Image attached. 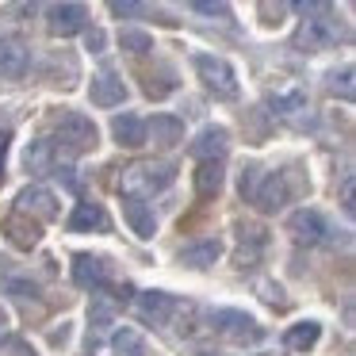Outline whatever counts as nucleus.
<instances>
[{
    "label": "nucleus",
    "mask_w": 356,
    "mask_h": 356,
    "mask_svg": "<svg viewBox=\"0 0 356 356\" xmlns=\"http://www.w3.org/2000/svg\"><path fill=\"white\" fill-rule=\"evenodd\" d=\"M177 180V165L172 161H134L123 169V177H119V192H123V200H146V195H157L165 192V188Z\"/></svg>",
    "instance_id": "nucleus-1"
},
{
    "label": "nucleus",
    "mask_w": 356,
    "mask_h": 356,
    "mask_svg": "<svg viewBox=\"0 0 356 356\" xmlns=\"http://www.w3.org/2000/svg\"><path fill=\"white\" fill-rule=\"evenodd\" d=\"M241 200L253 203L261 215H276L287 203L284 172H264V169H257V165H249V169L241 172Z\"/></svg>",
    "instance_id": "nucleus-2"
},
{
    "label": "nucleus",
    "mask_w": 356,
    "mask_h": 356,
    "mask_svg": "<svg viewBox=\"0 0 356 356\" xmlns=\"http://www.w3.org/2000/svg\"><path fill=\"white\" fill-rule=\"evenodd\" d=\"M50 127H54L58 138H50L58 146L62 142V149H70V154H88V149H96V142H100V131H96V123L88 115H81V111H58V115H50Z\"/></svg>",
    "instance_id": "nucleus-3"
},
{
    "label": "nucleus",
    "mask_w": 356,
    "mask_h": 356,
    "mask_svg": "<svg viewBox=\"0 0 356 356\" xmlns=\"http://www.w3.org/2000/svg\"><path fill=\"white\" fill-rule=\"evenodd\" d=\"M299 12H302V16H314V19H302L299 35H295V47L307 50V54H318V50L333 47V42L345 35L337 27V19H318V16L330 12V4H299Z\"/></svg>",
    "instance_id": "nucleus-4"
},
{
    "label": "nucleus",
    "mask_w": 356,
    "mask_h": 356,
    "mask_svg": "<svg viewBox=\"0 0 356 356\" xmlns=\"http://www.w3.org/2000/svg\"><path fill=\"white\" fill-rule=\"evenodd\" d=\"M192 70L211 96H218V100H234V96H238V73H234V65L226 62V58L192 54Z\"/></svg>",
    "instance_id": "nucleus-5"
},
{
    "label": "nucleus",
    "mask_w": 356,
    "mask_h": 356,
    "mask_svg": "<svg viewBox=\"0 0 356 356\" xmlns=\"http://www.w3.org/2000/svg\"><path fill=\"white\" fill-rule=\"evenodd\" d=\"M287 234H291V241H299V245H322V241H330V222H325L322 211L314 207H299L287 215Z\"/></svg>",
    "instance_id": "nucleus-6"
},
{
    "label": "nucleus",
    "mask_w": 356,
    "mask_h": 356,
    "mask_svg": "<svg viewBox=\"0 0 356 356\" xmlns=\"http://www.w3.org/2000/svg\"><path fill=\"white\" fill-rule=\"evenodd\" d=\"M211 325H215V333H222L226 341H234V345H257V341L264 337L261 325L249 314H241V310H215V314H211Z\"/></svg>",
    "instance_id": "nucleus-7"
},
{
    "label": "nucleus",
    "mask_w": 356,
    "mask_h": 356,
    "mask_svg": "<svg viewBox=\"0 0 356 356\" xmlns=\"http://www.w3.org/2000/svg\"><path fill=\"white\" fill-rule=\"evenodd\" d=\"M88 27V8L85 4H50L47 8V31L54 39H70V35Z\"/></svg>",
    "instance_id": "nucleus-8"
},
{
    "label": "nucleus",
    "mask_w": 356,
    "mask_h": 356,
    "mask_svg": "<svg viewBox=\"0 0 356 356\" xmlns=\"http://www.w3.org/2000/svg\"><path fill=\"white\" fill-rule=\"evenodd\" d=\"M0 234L8 238V245L24 249V253H31V249L42 241V226L35 222L31 215H24V211H12V215L0 222Z\"/></svg>",
    "instance_id": "nucleus-9"
},
{
    "label": "nucleus",
    "mask_w": 356,
    "mask_h": 356,
    "mask_svg": "<svg viewBox=\"0 0 356 356\" xmlns=\"http://www.w3.org/2000/svg\"><path fill=\"white\" fill-rule=\"evenodd\" d=\"M177 307H180V302L172 299L169 291H142L138 302H134L138 318H142V322H149V325H169L172 314H177Z\"/></svg>",
    "instance_id": "nucleus-10"
},
{
    "label": "nucleus",
    "mask_w": 356,
    "mask_h": 356,
    "mask_svg": "<svg viewBox=\"0 0 356 356\" xmlns=\"http://www.w3.org/2000/svg\"><path fill=\"white\" fill-rule=\"evenodd\" d=\"M73 284L85 291H104L108 287V261L92 253H77L73 257Z\"/></svg>",
    "instance_id": "nucleus-11"
},
{
    "label": "nucleus",
    "mask_w": 356,
    "mask_h": 356,
    "mask_svg": "<svg viewBox=\"0 0 356 356\" xmlns=\"http://www.w3.org/2000/svg\"><path fill=\"white\" fill-rule=\"evenodd\" d=\"M31 70V50L19 39H0V77L4 81H24Z\"/></svg>",
    "instance_id": "nucleus-12"
},
{
    "label": "nucleus",
    "mask_w": 356,
    "mask_h": 356,
    "mask_svg": "<svg viewBox=\"0 0 356 356\" xmlns=\"http://www.w3.org/2000/svg\"><path fill=\"white\" fill-rule=\"evenodd\" d=\"M226 149H230V131L226 127H203L195 134V142L188 146V154L200 157V161H222Z\"/></svg>",
    "instance_id": "nucleus-13"
},
{
    "label": "nucleus",
    "mask_w": 356,
    "mask_h": 356,
    "mask_svg": "<svg viewBox=\"0 0 356 356\" xmlns=\"http://www.w3.org/2000/svg\"><path fill=\"white\" fill-rule=\"evenodd\" d=\"M70 234H104L108 230V211L100 207L96 200H81L77 207H73V215H70Z\"/></svg>",
    "instance_id": "nucleus-14"
},
{
    "label": "nucleus",
    "mask_w": 356,
    "mask_h": 356,
    "mask_svg": "<svg viewBox=\"0 0 356 356\" xmlns=\"http://www.w3.org/2000/svg\"><path fill=\"white\" fill-rule=\"evenodd\" d=\"M24 165H27V172H31V177H47V172H54L58 165H62V154H58V146L50 138H39V142H31V146H27Z\"/></svg>",
    "instance_id": "nucleus-15"
},
{
    "label": "nucleus",
    "mask_w": 356,
    "mask_h": 356,
    "mask_svg": "<svg viewBox=\"0 0 356 356\" xmlns=\"http://www.w3.org/2000/svg\"><path fill=\"white\" fill-rule=\"evenodd\" d=\"M88 100H92L96 108H119V104L127 100V85L115 73H100V77H92V85H88Z\"/></svg>",
    "instance_id": "nucleus-16"
},
{
    "label": "nucleus",
    "mask_w": 356,
    "mask_h": 356,
    "mask_svg": "<svg viewBox=\"0 0 356 356\" xmlns=\"http://www.w3.org/2000/svg\"><path fill=\"white\" fill-rule=\"evenodd\" d=\"M16 203H19V211H24V215H39V218H58L62 215V207H58V195L54 192H47V188H24V192L16 195Z\"/></svg>",
    "instance_id": "nucleus-17"
},
{
    "label": "nucleus",
    "mask_w": 356,
    "mask_h": 356,
    "mask_svg": "<svg viewBox=\"0 0 356 356\" xmlns=\"http://www.w3.org/2000/svg\"><path fill=\"white\" fill-rule=\"evenodd\" d=\"M123 218H127V226L134 230V238H142V241H149L157 234L154 207H149L146 200H123Z\"/></svg>",
    "instance_id": "nucleus-18"
},
{
    "label": "nucleus",
    "mask_w": 356,
    "mask_h": 356,
    "mask_svg": "<svg viewBox=\"0 0 356 356\" xmlns=\"http://www.w3.org/2000/svg\"><path fill=\"white\" fill-rule=\"evenodd\" d=\"M111 138H115L119 146H127V149L146 146V119L131 115V111L115 115V119H111Z\"/></svg>",
    "instance_id": "nucleus-19"
},
{
    "label": "nucleus",
    "mask_w": 356,
    "mask_h": 356,
    "mask_svg": "<svg viewBox=\"0 0 356 356\" xmlns=\"http://www.w3.org/2000/svg\"><path fill=\"white\" fill-rule=\"evenodd\" d=\"M127 295H131V287H123V291H115V295L92 291V307H88V322H92V330H104V325H111V318L119 314V307L127 302Z\"/></svg>",
    "instance_id": "nucleus-20"
},
{
    "label": "nucleus",
    "mask_w": 356,
    "mask_h": 356,
    "mask_svg": "<svg viewBox=\"0 0 356 356\" xmlns=\"http://www.w3.org/2000/svg\"><path fill=\"white\" fill-rule=\"evenodd\" d=\"M146 138H154L157 146H180L184 142V123H180L177 115H154L146 123Z\"/></svg>",
    "instance_id": "nucleus-21"
},
{
    "label": "nucleus",
    "mask_w": 356,
    "mask_h": 356,
    "mask_svg": "<svg viewBox=\"0 0 356 356\" xmlns=\"http://www.w3.org/2000/svg\"><path fill=\"white\" fill-rule=\"evenodd\" d=\"M222 161H200V169H195V195L200 200H211V195L222 192Z\"/></svg>",
    "instance_id": "nucleus-22"
},
{
    "label": "nucleus",
    "mask_w": 356,
    "mask_h": 356,
    "mask_svg": "<svg viewBox=\"0 0 356 356\" xmlns=\"http://www.w3.org/2000/svg\"><path fill=\"white\" fill-rule=\"evenodd\" d=\"M268 108L276 115H295V111L307 108V92L299 85H287V88H272L268 92Z\"/></svg>",
    "instance_id": "nucleus-23"
},
{
    "label": "nucleus",
    "mask_w": 356,
    "mask_h": 356,
    "mask_svg": "<svg viewBox=\"0 0 356 356\" xmlns=\"http://www.w3.org/2000/svg\"><path fill=\"white\" fill-rule=\"evenodd\" d=\"M318 337H322V325H318L314 318H307V322H295L291 330L284 333V345L291 348V353H307V348L318 345Z\"/></svg>",
    "instance_id": "nucleus-24"
},
{
    "label": "nucleus",
    "mask_w": 356,
    "mask_h": 356,
    "mask_svg": "<svg viewBox=\"0 0 356 356\" xmlns=\"http://www.w3.org/2000/svg\"><path fill=\"white\" fill-rule=\"evenodd\" d=\"M218 253H222V245L215 238H207V241H195V245L180 249V264H188V268H207V264L218 261Z\"/></svg>",
    "instance_id": "nucleus-25"
},
{
    "label": "nucleus",
    "mask_w": 356,
    "mask_h": 356,
    "mask_svg": "<svg viewBox=\"0 0 356 356\" xmlns=\"http://www.w3.org/2000/svg\"><path fill=\"white\" fill-rule=\"evenodd\" d=\"M111 353L115 356H146V337L138 330H131V325H123V330L111 333Z\"/></svg>",
    "instance_id": "nucleus-26"
},
{
    "label": "nucleus",
    "mask_w": 356,
    "mask_h": 356,
    "mask_svg": "<svg viewBox=\"0 0 356 356\" xmlns=\"http://www.w3.org/2000/svg\"><path fill=\"white\" fill-rule=\"evenodd\" d=\"M119 47L131 50V54H149V50H154V39H149L146 31H123L119 35Z\"/></svg>",
    "instance_id": "nucleus-27"
},
{
    "label": "nucleus",
    "mask_w": 356,
    "mask_h": 356,
    "mask_svg": "<svg viewBox=\"0 0 356 356\" xmlns=\"http://www.w3.org/2000/svg\"><path fill=\"white\" fill-rule=\"evenodd\" d=\"M330 88H333V92L341 88V96H345V100H353V65H345V70H341V77L333 73V77H330Z\"/></svg>",
    "instance_id": "nucleus-28"
},
{
    "label": "nucleus",
    "mask_w": 356,
    "mask_h": 356,
    "mask_svg": "<svg viewBox=\"0 0 356 356\" xmlns=\"http://www.w3.org/2000/svg\"><path fill=\"white\" fill-rule=\"evenodd\" d=\"M192 8L203 12V16H230V8H226V4H211V0H195Z\"/></svg>",
    "instance_id": "nucleus-29"
},
{
    "label": "nucleus",
    "mask_w": 356,
    "mask_h": 356,
    "mask_svg": "<svg viewBox=\"0 0 356 356\" xmlns=\"http://www.w3.org/2000/svg\"><path fill=\"white\" fill-rule=\"evenodd\" d=\"M261 299H264V302H276V307H284V291H280L276 284H268V280H261Z\"/></svg>",
    "instance_id": "nucleus-30"
},
{
    "label": "nucleus",
    "mask_w": 356,
    "mask_h": 356,
    "mask_svg": "<svg viewBox=\"0 0 356 356\" xmlns=\"http://www.w3.org/2000/svg\"><path fill=\"white\" fill-rule=\"evenodd\" d=\"M0 287H4V291H19V295H39V287L35 284H19V280H0Z\"/></svg>",
    "instance_id": "nucleus-31"
},
{
    "label": "nucleus",
    "mask_w": 356,
    "mask_h": 356,
    "mask_svg": "<svg viewBox=\"0 0 356 356\" xmlns=\"http://www.w3.org/2000/svg\"><path fill=\"white\" fill-rule=\"evenodd\" d=\"M8 146H12V134L0 131V180H4V165H8Z\"/></svg>",
    "instance_id": "nucleus-32"
},
{
    "label": "nucleus",
    "mask_w": 356,
    "mask_h": 356,
    "mask_svg": "<svg viewBox=\"0 0 356 356\" xmlns=\"http://www.w3.org/2000/svg\"><path fill=\"white\" fill-rule=\"evenodd\" d=\"M111 12H115V16H134V12H146V8H142V4H111Z\"/></svg>",
    "instance_id": "nucleus-33"
},
{
    "label": "nucleus",
    "mask_w": 356,
    "mask_h": 356,
    "mask_svg": "<svg viewBox=\"0 0 356 356\" xmlns=\"http://www.w3.org/2000/svg\"><path fill=\"white\" fill-rule=\"evenodd\" d=\"M356 211V203H353V177L345 180V215H353Z\"/></svg>",
    "instance_id": "nucleus-34"
},
{
    "label": "nucleus",
    "mask_w": 356,
    "mask_h": 356,
    "mask_svg": "<svg viewBox=\"0 0 356 356\" xmlns=\"http://www.w3.org/2000/svg\"><path fill=\"white\" fill-rule=\"evenodd\" d=\"M100 47H104V31H88V50L96 54Z\"/></svg>",
    "instance_id": "nucleus-35"
}]
</instances>
